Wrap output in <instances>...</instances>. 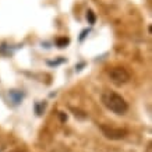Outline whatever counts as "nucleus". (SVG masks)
<instances>
[{"label": "nucleus", "instance_id": "nucleus-1", "mask_svg": "<svg viewBox=\"0 0 152 152\" xmlns=\"http://www.w3.org/2000/svg\"><path fill=\"white\" fill-rule=\"evenodd\" d=\"M102 103L109 109L110 112L116 113V115H126V112L129 110V105L126 99L121 95L113 91H105L102 94Z\"/></svg>", "mask_w": 152, "mask_h": 152}, {"label": "nucleus", "instance_id": "nucleus-2", "mask_svg": "<svg viewBox=\"0 0 152 152\" xmlns=\"http://www.w3.org/2000/svg\"><path fill=\"white\" fill-rule=\"evenodd\" d=\"M109 78L115 85L120 87V85H124L126 83H129L130 80V73L124 67H120V66H116V67H112L109 71Z\"/></svg>", "mask_w": 152, "mask_h": 152}, {"label": "nucleus", "instance_id": "nucleus-3", "mask_svg": "<svg viewBox=\"0 0 152 152\" xmlns=\"http://www.w3.org/2000/svg\"><path fill=\"white\" fill-rule=\"evenodd\" d=\"M102 133L105 134L106 138L110 140H121L127 135V130L119 129V127H109V126H101Z\"/></svg>", "mask_w": 152, "mask_h": 152}, {"label": "nucleus", "instance_id": "nucleus-4", "mask_svg": "<svg viewBox=\"0 0 152 152\" xmlns=\"http://www.w3.org/2000/svg\"><path fill=\"white\" fill-rule=\"evenodd\" d=\"M9 96L11 98V101H13L15 105H18L20 102L23 101L24 94L21 92V91H17V89H11V91L9 92Z\"/></svg>", "mask_w": 152, "mask_h": 152}, {"label": "nucleus", "instance_id": "nucleus-5", "mask_svg": "<svg viewBox=\"0 0 152 152\" xmlns=\"http://www.w3.org/2000/svg\"><path fill=\"white\" fill-rule=\"evenodd\" d=\"M69 42H70L69 38H57V39H56V45L59 48H66L69 45Z\"/></svg>", "mask_w": 152, "mask_h": 152}, {"label": "nucleus", "instance_id": "nucleus-6", "mask_svg": "<svg viewBox=\"0 0 152 152\" xmlns=\"http://www.w3.org/2000/svg\"><path fill=\"white\" fill-rule=\"evenodd\" d=\"M87 20H88V23H89V24H95V21H96V17H95V14H94L92 10H88Z\"/></svg>", "mask_w": 152, "mask_h": 152}, {"label": "nucleus", "instance_id": "nucleus-7", "mask_svg": "<svg viewBox=\"0 0 152 152\" xmlns=\"http://www.w3.org/2000/svg\"><path fill=\"white\" fill-rule=\"evenodd\" d=\"M88 34H89V28H87V29H84L83 32H81V37H80V41L83 42L84 39H85V37H87Z\"/></svg>", "mask_w": 152, "mask_h": 152}, {"label": "nucleus", "instance_id": "nucleus-8", "mask_svg": "<svg viewBox=\"0 0 152 152\" xmlns=\"http://www.w3.org/2000/svg\"><path fill=\"white\" fill-rule=\"evenodd\" d=\"M64 61V59H60V60H57V61H48V64L49 66H57V64H60V63H63Z\"/></svg>", "mask_w": 152, "mask_h": 152}, {"label": "nucleus", "instance_id": "nucleus-9", "mask_svg": "<svg viewBox=\"0 0 152 152\" xmlns=\"http://www.w3.org/2000/svg\"><path fill=\"white\" fill-rule=\"evenodd\" d=\"M84 66H85V63H81L80 66H77V67H75V70H77V71H80V70H81V67H84Z\"/></svg>", "mask_w": 152, "mask_h": 152}, {"label": "nucleus", "instance_id": "nucleus-10", "mask_svg": "<svg viewBox=\"0 0 152 152\" xmlns=\"http://www.w3.org/2000/svg\"><path fill=\"white\" fill-rule=\"evenodd\" d=\"M11 152H25V151H23V149H14V151H11Z\"/></svg>", "mask_w": 152, "mask_h": 152}]
</instances>
